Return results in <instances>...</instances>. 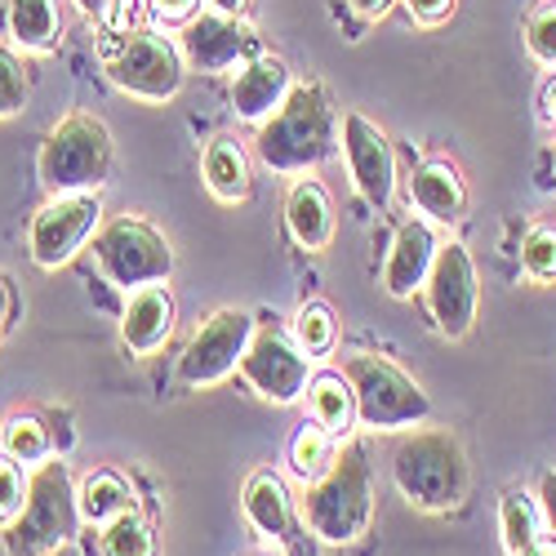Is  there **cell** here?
<instances>
[{
    "label": "cell",
    "instance_id": "e0dca14e",
    "mask_svg": "<svg viewBox=\"0 0 556 556\" xmlns=\"http://www.w3.org/2000/svg\"><path fill=\"white\" fill-rule=\"evenodd\" d=\"M290 89H294V76H290V67H286V59L258 54L254 63L241 67L237 85H231V108H237L241 121L263 125L276 108L290 99Z\"/></svg>",
    "mask_w": 556,
    "mask_h": 556
},
{
    "label": "cell",
    "instance_id": "1f68e13d",
    "mask_svg": "<svg viewBox=\"0 0 556 556\" xmlns=\"http://www.w3.org/2000/svg\"><path fill=\"white\" fill-rule=\"evenodd\" d=\"M27 485H31V477H23L14 458L0 463V530H10L18 521L23 503H27Z\"/></svg>",
    "mask_w": 556,
    "mask_h": 556
},
{
    "label": "cell",
    "instance_id": "ac0fdd59",
    "mask_svg": "<svg viewBox=\"0 0 556 556\" xmlns=\"http://www.w3.org/2000/svg\"><path fill=\"white\" fill-rule=\"evenodd\" d=\"M286 227L299 250H326L334 241V201L316 178H303L286 197Z\"/></svg>",
    "mask_w": 556,
    "mask_h": 556
},
{
    "label": "cell",
    "instance_id": "8992f818",
    "mask_svg": "<svg viewBox=\"0 0 556 556\" xmlns=\"http://www.w3.org/2000/svg\"><path fill=\"white\" fill-rule=\"evenodd\" d=\"M343 379L352 383V396H356V424H365L369 432L419 428L432 414L428 392L414 383L401 365H392L388 356H375V352L348 356Z\"/></svg>",
    "mask_w": 556,
    "mask_h": 556
},
{
    "label": "cell",
    "instance_id": "4dcf8cb0",
    "mask_svg": "<svg viewBox=\"0 0 556 556\" xmlns=\"http://www.w3.org/2000/svg\"><path fill=\"white\" fill-rule=\"evenodd\" d=\"M27 94H31V85H27V72H23V59L14 50H5L0 45V121L5 116H18L27 108Z\"/></svg>",
    "mask_w": 556,
    "mask_h": 556
},
{
    "label": "cell",
    "instance_id": "8d00e7d4",
    "mask_svg": "<svg viewBox=\"0 0 556 556\" xmlns=\"http://www.w3.org/2000/svg\"><path fill=\"white\" fill-rule=\"evenodd\" d=\"M348 5L361 14V18H383L392 10V0H348Z\"/></svg>",
    "mask_w": 556,
    "mask_h": 556
},
{
    "label": "cell",
    "instance_id": "d4e9b609",
    "mask_svg": "<svg viewBox=\"0 0 556 556\" xmlns=\"http://www.w3.org/2000/svg\"><path fill=\"white\" fill-rule=\"evenodd\" d=\"M498 534L507 556H530L539 547V513L521 490H507L498 503Z\"/></svg>",
    "mask_w": 556,
    "mask_h": 556
},
{
    "label": "cell",
    "instance_id": "b9f144b4",
    "mask_svg": "<svg viewBox=\"0 0 556 556\" xmlns=\"http://www.w3.org/2000/svg\"><path fill=\"white\" fill-rule=\"evenodd\" d=\"M530 556H556V543H539Z\"/></svg>",
    "mask_w": 556,
    "mask_h": 556
},
{
    "label": "cell",
    "instance_id": "6da1fadb",
    "mask_svg": "<svg viewBox=\"0 0 556 556\" xmlns=\"http://www.w3.org/2000/svg\"><path fill=\"white\" fill-rule=\"evenodd\" d=\"M339 116L330 108V94L320 85H294L290 99L276 108L263 125H258V161L276 174H307L316 165H326L343 134H339Z\"/></svg>",
    "mask_w": 556,
    "mask_h": 556
},
{
    "label": "cell",
    "instance_id": "5b68a950",
    "mask_svg": "<svg viewBox=\"0 0 556 556\" xmlns=\"http://www.w3.org/2000/svg\"><path fill=\"white\" fill-rule=\"evenodd\" d=\"M36 174L50 188V197H72V192H99L112 174V134L99 116L72 112L63 116L50 138L40 143Z\"/></svg>",
    "mask_w": 556,
    "mask_h": 556
},
{
    "label": "cell",
    "instance_id": "3957f363",
    "mask_svg": "<svg viewBox=\"0 0 556 556\" xmlns=\"http://www.w3.org/2000/svg\"><path fill=\"white\" fill-rule=\"evenodd\" d=\"M468 454L450 428H424L396 441L392 450V481L396 490L424 507V513H450L468 498Z\"/></svg>",
    "mask_w": 556,
    "mask_h": 556
},
{
    "label": "cell",
    "instance_id": "4fadbf2b",
    "mask_svg": "<svg viewBox=\"0 0 556 556\" xmlns=\"http://www.w3.org/2000/svg\"><path fill=\"white\" fill-rule=\"evenodd\" d=\"M339 134H343V156H348L356 192L375 210H383L396 192V156H392L388 134L375 121H365L361 112H348Z\"/></svg>",
    "mask_w": 556,
    "mask_h": 556
},
{
    "label": "cell",
    "instance_id": "9c48e42d",
    "mask_svg": "<svg viewBox=\"0 0 556 556\" xmlns=\"http://www.w3.org/2000/svg\"><path fill=\"white\" fill-rule=\"evenodd\" d=\"M103 218V205H99V192H72V197H50L31 227H27V250H31V263L54 271L63 263H72L85 241L94 237V227Z\"/></svg>",
    "mask_w": 556,
    "mask_h": 556
},
{
    "label": "cell",
    "instance_id": "83f0119b",
    "mask_svg": "<svg viewBox=\"0 0 556 556\" xmlns=\"http://www.w3.org/2000/svg\"><path fill=\"white\" fill-rule=\"evenodd\" d=\"M294 343L316 361V356H330L339 343V320L330 303H303L294 312Z\"/></svg>",
    "mask_w": 556,
    "mask_h": 556
},
{
    "label": "cell",
    "instance_id": "30bf717a",
    "mask_svg": "<svg viewBox=\"0 0 556 556\" xmlns=\"http://www.w3.org/2000/svg\"><path fill=\"white\" fill-rule=\"evenodd\" d=\"M254 339V320L237 307L214 312L205 326L192 334V343L178 356V383L182 388H214L231 369H241V356Z\"/></svg>",
    "mask_w": 556,
    "mask_h": 556
},
{
    "label": "cell",
    "instance_id": "f1b7e54d",
    "mask_svg": "<svg viewBox=\"0 0 556 556\" xmlns=\"http://www.w3.org/2000/svg\"><path fill=\"white\" fill-rule=\"evenodd\" d=\"M0 450L14 463H45L50 458V428H45L36 414H14V419H5V428H0Z\"/></svg>",
    "mask_w": 556,
    "mask_h": 556
},
{
    "label": "cell",
    "instance_id": "603a6c76",
    "mask_svg": "<svg viewBox=\"0 0 556 556\" xmlns=\"http://www.w3.org/2000/svg\"><path fill=\"white\" fill-rule=\"evenodd\" d=\"M307 405H312V419L330 437H348L356 424V396L343 375H316L307 383Z\"/></svg>",
    "mask_w": 556,
    "mask_h": 556
},
{
    "label": "cell",
    "instance_id": "60d3db41",
    "mask_svg": "<svg viewBox=\"0 0 556 556\" xmlns=\"http://www.w3.org/2000/svg\"><path fill=\"white\" fill-rule=\"evenodd\" d=\"M214 10H218V14H241L245 0H214Z\"/></svg>",
    "mask_w": 556,
    "mask_h": 556
},
{
    "label": "cell",
    "instance_id": "d6986e66",
    "mask_svg": "<svg viewBox=\"0 0 556 556\" xmlns=\"http://www.w3.org/2000/svg\"><path fill=\"white\" fill-rule=\"evenodd\" d=\"M245 521L254 526V534L271 539V543H290L294 530V507H290V490L276 472H254L245 481Z\"/></svg>",
    "mask_w": 556,
    "mask_h": 556
},
{
    "label": "cell",
    "instance_id": "44dd1931",
    "mask_svg": "<svg viewBox=\"0 0 556 556\" xmlns=\"http://www.w3.org/2000/svg\"><path fill=\"white\" fill-rule=\"evenodd\" d=\"M201 169H205V188L214 192V201L241 205L250 197V161L231 138H214V143L205 148Z\"/></svg>",
    "mask_w": 556,
    "mask_h": 556
},
{
    "label": "cell",
    "instance_id": "7a4b0ae2",
    "mask_svg": "<svg viewBox=\"0 0 556 556\" xmlns=\"http://www.w3.org/2000/svg\"><path fill=\"white\" fill-rule=\"evenodd\" d=\"M303 521L330 547H348L369 530V521H375V468H369L361 441H348L334 454L330 472L307 485Z\"/></svg>",
    "mask_w": 556,
    "mask_h": 556
},
{
    "label": "cell",
    "instance_id": "ffe728a7",
    "mask_svg": "<svg viewBox=\"0 0 556 556\" xmlns=\"http://www.w3.org/2000/svg\"><path fill=\"white\" fill-rule=\"evenodd\" d=\"M409 201L419 205L432 223H458L463 205H468V188H463V178L450 161H428L409 178Z\"/></svg>",
    "mask_w": 556,
    "mask_h": 556
},
{
    "label": "cell",
    "instance_id": "f546056e",
    "mask_svg": "<svg viewBox=\"0 0 556 556\" xmlns=\"http://www.w3.org/2000/svg\"><path fill=\"white\" fill-rule=\"evenodd\" d=\"M521 263H526L530 281H539V286L556 281V227H530V231H526Z\"/></svg>",
    "mask_w": 556,
    "mask_h": 556
},
{
    "label": "cell",
    "instance_id": "4316f807",
    "mask_svg": "<svg viewBox=\"0 0 556 556\" xmlns=\"http://www.w3.org/2000/svg\"><path fill=\"white\" fill-rule=\"evenodd\" d=\"M99 556H161L156 552V530L148 517L125 513L99 530Z\"/></svg>",
    "mask_w": 556,
    "mask_h": 556
},
{
    "label": "cell",
    "instance_id": "277c9868",
    "mask_svg": "<svg viewBox=\"0 0 556 556\" xmlns=\"http://www.w3.org/2000/svg\"><path fill=\"white\" fill-rule=\"evenodd\" d=\"M76 526H80V498L72 490L67 463L45 458L31 472L18 521L5 530V552L10 556H54L72 543Z\"/></svg>",
    "mask_w": 556,
    "mask_h": 556
},
{
    "label": "cell",
    "instance_id": "d6a6232c",
    "mask_svg": "<svg viewBox=\"0 0 556 556\" xmlns=\"http://www.w3.org/2000/svg\"><path fill=\"white\" fill-rule=\"evenodd\" d=\"M526 50H530V59H534L539 67H552V72H556V5H547V10H539V14L530 18V27H526Z\"/></svg>",
    "mask_w": 556,
    "mask_h": 556
},
{
    "label": "cell",
    "instance_id": "e575fe53",
    "mask_svg": "<svg viewBox=\"0 0 556 556\" xmlns=\"http://www.w3.org/2000/svg\"><path fill=\"white\" fill-rule=\"evenodd\" d=\"M152 5H156V14H161V18L178 23V18H188V14L201 5V0H152Z\"/></svg>",
    "mask_w": 556,
    "mask_h": 556
},
{
    "label": "cell",
    "instance_id": "ba28073f",
    "mask_svg": "<svg viewBox=\"0 0 556 556\" xmlns=\"http://www.w3.org/2000/svg\"><path fill=\"white\" fill-rule=\"evenodd\" d=\"M108 76L129 99L169 103L182 89V54L174 40L156 31H138V36H125L108 54Z\"/></svg>",
    "mask_w": 556,
    "mask_h": 556
},
{
    "label": "cell",
    "instance_id": "2e32d148",
    "mask_svg": "<svg viewBox=\"0 0 556 556\" xmlns=\"http://www.w3.org/2000/svg\"><path fill=\"white\" fill-rule=\"evenodd\" d=\"M174 334V299L165 286H143L125 299V316H121V343L134 356H152L169 343Z\"/></svg>",
    "mask_w": 556,
    "mask_h": 556
},
{
    "label": "cell",
    "instance_id": "52a82bcc",
    "mask_svg": "<svg viewBox=\"0 0 556 556\" xmlns=\"http://www.w3.org/2000/svg\"><path fill=\"white\" fill-rule=\"evenodd\" d=\"M94 258L99 271L125 294L143 286H165L174 271V250L161 231L143 218H116L94 237Z\"/></svg>",
    "mask_w": 556,
    "mask_h": 556
},
{
    "label": "cell",
    "instance_id": "74e56055",
    "mask_svg": "<svg viewBox=\"0 0 556 556\" xmlns=\"http://www.w3.org/2000/svg\"><path fill=\"white\" fill-rule=\"evenodd\" d=\"M539 108H543V116H547V125H556V76L543 85V94H539Z\"/></svg>",
    "mask_w": 556,
    "mask_h": 556
},
{
    "label": "cell",
    "instance_id": "f35d334b",
    "mask_svg": "<svg viewBox=\"0 0 556 556\" xmlns=\"http://www.w3.org/2000/svg\"><path fill=\"white\" fill-rule=\"evenodd\" d=\"M76 5H80V14H94V18H108V14H112V5H116V0H76Z\"/></svg>",
    "mask_w": 556,
    "mask_h": 556
},
{
    "label": "cell",
    "instance_id": "484cf974",
    "mask_svg": "<svg viewBox=\"0 0 556 556\" xmlns=\"http://www.w3.org/2000/svg\"><path fill=\"white\" fill-rule=\"evenodd\" d=\"M334 454H339V450H334V437L312 419V424H303V428L294 432V441H290V468H294V477H303V481L312 485V481H320V477L330 472Z\"/></svg>",
    "mask_w": 556,
    "mask_h": 556
},
{
    "label": "cell",
    "instance_id": "7402d4cb",
    "mask_svg": "<svg viewBox=\"0 0 556 556\" xmlns=\"http://www.w3.org/2000/svg\"><path fill=\"white\" fill-rule=\"evenodd\" d=\"M76 498H80V521H89V526H108V521H116V517H125V513H138V498H134V490H129V481L125 477H116V472H89L85 477V485L76 490Z\"/></svg>",
    "mask_w": 556,
    "mask_h": 556
},
{
    "label": "cell",
    "instance_id": "cb8c5ba5",
    "mask_svg": "<svg viewBox=\"0 0 556 556\" xmlns=\"http://www.w3.org/2000/svg\"><path fill=\"white\" fill-rule=\"evenodd\" d=\"M10 31L23 50L45 54L54 50L59 36H63V18L54 0H10Z\"/></svg>",
    "mask_w": 556,
    "mask_h": 556
},
{
    "label": "cell",
    "instance_id": "d590c367",
    "mask_svg": "<svg viewBox=\"0 0 556 556\" xmlns=\"http://www.w3.org/2000/svg\"><path fill=\"white\" fill-rule=\"evenodd\" d=\"M539 498H543V517H547V526H552V534H556V472H547V477H543Z\"/></svg>",
    "mask_w": 556,
    "mask_h": 556
},
{
    "label": "cell",
    "instance_id": "5bb4252c",
    "mask_svg": "<svg viewBox=\"0 0 556 556\" xmlns=\"http://www.w3.org/2000/svg\"><path fill=\"white\" fill-rule=\"evenodd\" d=\"M182 59L197 72H227L258 59V31L241 14H205L182 31Z\"/></svg>",
    "mask_w": 556,
    "mask_h": 556
},
{
    "label": "cell",
    "instance_id": "9a60e30c",
    "mask_svg": "<svg viewBox=\"0 0 556 556\" xmlns=\"http://www.w3.org/2000/svg\"><path fill=\"white\" fill-rule=\"evenodd\" d=\"M437 231L424 223V218H409L401 223L396 231V241L388 250V263H383V290L392 299H409L414 290H424L428 281V271L437 263Z\"/></svg>",
    "mask_w": 556,
    "mask_h": 556
},
{
    "label": "cell",
    "instance_id": "8fae6325",
    "mask_svg": "<svg viewBox=\"0 0 556 556\" xmlns=\"http://www.w3.org/2000/svg\"><path fill=\"white\" fill-rule=\"evenodd\" d=\"M424 303H428V316L432 326L445 334V339H463L472 330L477 320V303H481V281H477V263L463 245H441L437 250V263L424 281Z\"/></svg>",
    "mask_w": 556,
    "mask_h": 556
},
{
    "label": "cell",
    "instance_id": "7c38bea8",
    "mask_svg": "<svg viewBox=\"0 0 556 556\" xmlns=\"http://www.w3.org/2000/svg\"><path fill=\"white\" fill-rule=\"evenodd\" d=\"M307 352L276 326H263L254 330L245 356H241V375L245 383L271 401V405H294L303 392H307Z\"/></svg>",
    "mask_w": 556,
    "mask_h": 556
},
{
    "label": "cell",
    "instance_id": "836d02e7",
    "mask_svg": "<svg viewBox=\"0 0 556 556\" xmlns=\"http://www.w3.org/2000/svg\"><path fill=\"white\" fill-rule=\"evenodd\" d=\"M405 10L419 18V23H441V18H450L454 0H405Z\"/></svg>",
    "mask_w": 556,
    "mask_h": 556
},
{
    "label": "cell",
    "instance_id": "ab89813d",
    "mask_svg": "<svg viewBox=\"0 0 556 556\" xmlns=\"http://www.w3.org/2000/svg\"><path fill=\"white\" fill-rule=\"evenodd\" d=\"M5 320H10V281L0 276V330H5Z\"/></svg>",
    "mask_w": 556,
    "mask_h": 556
}]
</instances>
